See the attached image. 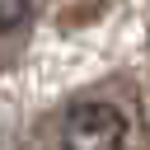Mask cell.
I'll return each mask as SVG.
<instances>
[{
  "label": "cell",
  "mask_w": 150,
  "mask_h": 150,
  "mask_svg": "<svg viewBox=\"0 0 150 150\" xmlns=\"http://www.w3.org/2000/svg\"><path fill=\"white\" fill-rule=\"evenodd\" d=\"M127 145V112L108 98H84L61 122V150H122Z\"/></svg>",
  "instance_id": "1"
},
{
  "label": "cell",
  "mask_w": 150,
  "mask_h": 150,
  "mask_svg": "<svg viewBox=\"0 0 150 150\" xmlns=\"http://www.w3.org/2000/svg\"><path fill=\"white\" fill-rule=\"evenodd\" d=\"M28 14H33V0H0V33L23 28V23H28Z\"/></svg>",
  "instance_id": "2"
}]
</instances>
